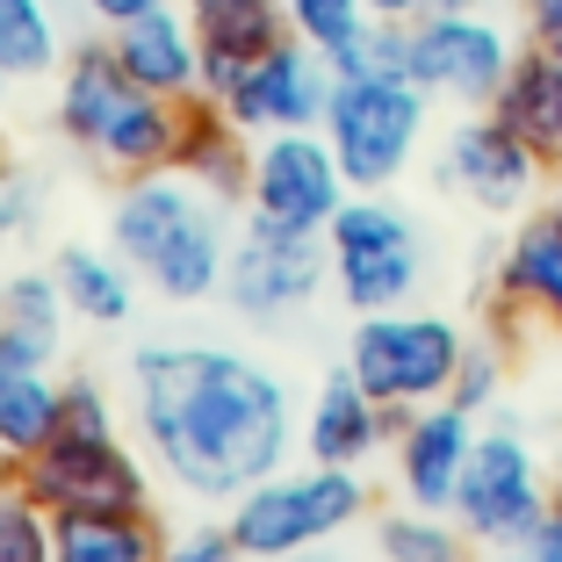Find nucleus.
Returning <instances> with one entry per match:
<instances>
[{
    "mask_svg": "<svg viewBox=\"0 0 562 562\" xmlns=\"http://www.w3.org/2000/svg\"><path fill=\"white\" fill-rule=\"evenodd\" d=\"M109 246H116V260L131 267L145 289H159L166 303L216 296V289H224V260H232L216 195L202 181H188L181 166L123 181L116 210H109Z\"/></svg>",
    "mask_w": 562,
    "mask_h": 562,
    "instance_id": "f03ea898",
    "label": "nucleus"
},
{
    "mask_svg": "<svg viewBox=\"0 0 562 562\" xmlns=\"http://www.w3.org/2000/svg\"><path fill=\"white\" fill-rule=\"evenodd\" d=\"M491 116L527 137L548 166H562V50H548V44L513 50V72L491 94Z\"/></svg>",
    "mask_w": 562,
    "mask_h": 562,
    "instance_id": "412c9836",
    "label": "nucleus"
},
{
    "mask_svg": "<svg viewBox=\"0 0 562 562\" xmlns=\"http://www.w3.org/2000/svg\"><path fill=\"white\" fill-rule=\"evenodd\" d=\"M181 8H188L195 44H202V94H224L260 50H274L281 36H296L281 0H181Z\"/></svg>",
    "mask_w": 562,
    "mask_h": 562,
    "instance_id": "f3484780",
    "label": "nucleus"
},
{
    "mask_svg": "<svg viewBox=\"0 0 562 562\" xmlns=\"http://www.w3.org/2000/svg\"><path fill=\"white\" fill-rule=\"evenodd\" d=\"M497 390H505V361H497V347H469L462 368H454V390H447V404L483 412V404H497Z\"/></svg>",
    "mask_w": 562,
    "mask_h": 562,
    "instance_id": "7c9ffc66",
    "label": "nucleus"
},
{
    "mask_svg": "<svg viewBox=\"0 0 562 562\" xmlns=\"http://www.w3.org/2000/svg\"><path fill=\"white\" fill-rule=\"evenodd\" d=\"M166 533L151 513H109V505H80V513H50V562H159Z\"/></svg>",
    "mask_w": 562,
    "mask_h": 562,
    "instance_id": "5701e85b",
    "label": "nucleus"
},
{
    "mask_svg": "<svg viewBox=\"0 0 562 562\" xmlns=\"http://www.w3.org/2000/svg\"><path fill=\"white\" fill-rule=\"evenodd\" d=\"M469 339L454 331V317L432 311H368L347 339V368L375 404L390 412H426L454 390Z\"/></svg>",
    "mask_w": 562,
    "mask_h": 562,
    "instance_id": "0eeeda50",
    "label": "nucleus"
},
{
    "mask_svg": "<svg viewBox=\"0 0 562 562\" xmlns=\"http://www.w3.org/2000/svg\"><path fill=\"white\" fill-rule=\"evenodd\" d=\"M66 289H58V274L50 267H30V274H8V331H15L22 347L36 353H58V339H66Z\"/></svg>",
    "mask_w": 562,
    "mask_h": 562,
    "instance_id": "bb28decb",
    "label": "nucleus"
},
{
    "mask_svg": "<svg viewBox=\"0 0 562 562\" xmlns=\"http://www.w3.org/2000/svg\"><path fill=\"white\" fill-rule=\"evenodd\" d=\"M368 519V483L361 469H325V462H303V469H274L260 476L252 491L232 497V527L238 555L246 562H296L311 548H325L331 533H347Z\"/></svg>",
    "mask_w": 562,
    "mask_h": 562,
    "instance_id": "39448f33",
    "label": "nucleus"
},
{
    "mask_svg": "<svg viewBox=\"0 0 562 562\" xmlns=\"http://www.w3.org/2000/svg\"><path fill=\"white\" fill-rule=\"evenodd\" d=\"M440 181L454 188V195H469L476 210H491V216H519L533 195H541L548 159L519 131H505L491 109H476V116H462L454 131H447Z\"/></svg>",
    "mask_w": 562,
    "mask_h": 562,
    "instance_id": "4468645a",
    "label": "nucleus"
},
{
    "mask_svg": "<svg viewBox=\"0 0 562 562\" xmlns=\"http://www.w3.org/2000/svg\"><path fill=\"white\" fill-rule=\"evenodd\" d=\"M331 58L303 36H281L274 50H260L246 72H238L224 94V116L238 123L246 137H274V131H317L325 123V101H331Z\"/></svg>",
    "mask_w": 562,
    "mask_h": 562,
    "instance_id": "f8f14e48",
    "label": "nucleus"
},
{
    "mask_svg": "<svg viewBox=\"0 0 562 562\" xmlns=\"http://www.w3.org/2000/svg\"><path fill=\"white\" fill-rule=\"evenodd\" d=\"M519 562H562V497L548 505V519L519 541Z\"/></svg>",
    "mask_w": 562,
    "mask_h": 562,
    "instance_id": "72a5a7b5",
    "label": "nucleus"
},
{
    "mask_svg": "<svg viewBox=\"0 0 562 562\" xmlns=\"http://www.w3.org/2000/svg\"><path fill=\"white\" fill-rule=\"evenodd\" d=\"M462 8H476V0H418V15H462Z\"/></svg>",
    "mask_w": 562,
    "mask_h": 562,
    "instance_id": "4c0bfd02",
    "label": "nucleus"
},
{
    "mask_svg": "<svg viewBox=\"0 0 562 562\" xmlns=\"http://www.w3.org/2000/svg\"><path fill=\"white\" fill-rule=\"evenodd\" d=\"M8 483L44 505V513H80V505H109V513H151V476L159 469L131 454L116 432V412L101 397L94 375H66V404H58V432L15 469H0Z\"/></svg>",
    "mask_w": 562,
    "mask_h": 562,
    "instance_id": "7ed1b4c3",
    "label": "nucleus"
},
{
    "mask_svg": "<svg viewBox=\"0 0 562 562\" xmlns=\"http://www.w3.org/2000/svg\"><path fill=\"white\" fill-rule=\"evenodd\" d=\"M131 418L145 462L202 505H232L260 476L289 469V390L232 347H137L131 353Z\"/></svg>",
    "mask_w": 562,
    "mask_h": 562,
    "instance_id": "f257e3e1",
    "label": "nucleus"
},
{
    "mask_svg": "<svg viewBox=\"0 0 562 562\" xmlns=\"http://www.w3.org/2000/svg\"><path fill=\"white\" fill-rule=\"evenodd\" d=\"M0 331H8V281H0Z\"/></svg>",
    "mask_w": 562,
    "mask_h": 562,
    "instance_id": "a19ab883",
    "label": "nucleus"
},
{
    "mask_svg": "<svg viewBox=\"0 0 562 562\" xmlns=\"http://www.w3.org/2000/svg\"><path fill=\"white\" fill-rule=\"evenodd\" d=\"M331 281V252L317 232H281V224H260L246 216V232L232 238V260H224V296H232L238 317H260V325H281L289 311L317 296Z\"/></svg>",
    "mask_w": 562,
    "mask_h": 562,
    "instance_id": "9b49d317",
    "label": "nucleus"
},
{
    "mask_svg": "<svg viewBox=\"0 0 562 562\" xmlns=\"http://www.w3.org/2000/svg\"><path fill=\"white\" fill-rule=\"evenodd\" d=\"M173 166H181L188 181H202L216 202H232L252 181V137L224 116V101L195 94L181 109V151H173Z\"/></svg>",
    "mask_w": 562,
    "mask_h": 562,
    "instance_id": "4be33fe9",
    "label": "nucleus"
},
{
    "mask_svg": "<svg viewBox=\"0 0 562 562\" xmlns=\"http://www.w3.org/2000/svg\"><path fill=\"white\" fill-rule=\"evenodd\" d=\"M476 454V412L462 404H426V412H404L397 426V491L418 513H454V491H462V469Z\"/></svg>",
    "mask_w": 562,
    "mask_h": 562,
    "instance_id": "2eb2a0df",
    "label": "nucleus"
},
{
    "mask_svg": "<svg viewBox=\"0 0 562 562\" xmlns=\"http://www.w3.org/2000/svg\"><path fill=\"white\" fill-rule=\"evenodd\" d=\"M331 72H339V80H361V72H375V80H412V22L375 15L347 50H331Z\"/></svg>",
    "mask_w": 562,
    "mask_h": 562,
    "instance_id": "cd10ccee",
    "label": "nucleus"
},
{
    "mask_svg": "<svg viewBox=\"0 0 562 562\" xmlns=\"http://www.w3.org/2000/svg\"><path fill=\"white\" fill-rule=\"evenodd\" d=\"M87 15L101 22V30H123V22H137V15H151V8H173V0H80Z\"/></svg>",
    "mask_w": 562,
    "mask_h": 562,
    "instance_id": "f704fd0d",
    "label": "nucleus"
},
{
    "mask_svg": "<svg viewBox=\"0 0 562 562\" xmlns=\"http://www.w3.org/2000/svg\"><path fill=\"white\" fill-rule=\"evenodd\" d=\"M0 66H8V80H44L66 66L50 0H0Z\"/></svg>",
    "mask_w": 562,
    "mask_h": 562,
    "instance_id": "393cba45",
    "label": "nucleus"
},
{
    "mask_svg": "<svg viewBox=\"0 0 562 562\" xmlns=\"http://www.w3.org/2000/svg\"><path fill=\"white\" fill-rule=\"evenodd\" d=\"M368 8H375V15H390V22H412L418 15V0H368Z\"/></svg>",
    "mask_w": 562,
    "mask_h": 562,
    "instance_id": "e433bc0d",
    "label": "nucleus"
},
{
    "mask_svg": "<svg viewBox=\"0 0 562 562\" xmlns=\"http://www.w3.org/2000/svg\"><path fill=\"white\" fill-rule=\"evenodd\" d=\"M527 22H533V44L562 50V0H555V8H541V15H527Z\"/></svg>",
    "mask_w": 562,
    "mask_h": 562,
    "instance_id": "c9c22d12",
    "label": "nucleus"
},
{
    "mask_svg": "<svg viewBox=\"0 0 562 562\" xmlns=\"http://www.w3.org/2000/svg\"><path fill=\"white\" fill-rule=\"evenodd\" d=\"M58 404H66V382L50 375V353L0 331V469H15L58 432Z\"/></svg>",
    "mask_w": 562,
    "mask_h": 562,
    "instance_id": "6ab92c4d",
    "label": "nucleus"
},
{
    "mask_svg": "<svg viewBox=\"0 0 562 562\" xmlns=\"http://www.w3.org/2000/svg\"><path fill=\"white\" fill-rule=\"evenodd\" d=\"M497 303L562 331V216L555 210L527 216L505 238V252H497Z\"/></svg>",
    "mask_w": 562,
    "mask_h": 562,
    "instance_id": "aec40b11",
    "label": "nucleus"
},
{
    "mask_svg": "<svg viewBox=\"0 0 562 562\" xmlns=\"http://www.w3.org/2000/svg\"><path fill=\"white\" fill-rule=\"evenodd\" d=\"M404 412H390V404H375L353 382V368H339V375L317 390L311 418H303V447H311V462L325 469H368V454H375L382 440H397Z\"/></svg>",
    "mask_w": 562,
    "mask_h": 562,
    "instance_id": "a211bd4d",
    "label": "nucleus"
},
{
    "mask_svg": "<svg viewBox=\"0 0 562 562\" xmlns=\"http://www.w3.org/2000/svg\"><path fill=\"white\" fill-rule=\"evenodd\" d=\"M101 36H109L116 66L131 72L145 94H159V101H195L202 94V44H195V22H188L181 0L123 22V30H101Z\"/></svg>",
    "mask_w": 562,
    "mask_h": 562,
    "instance_id": "dca6fc26",
    "label": "nucleus"
},
{
    "mask_svg": "<svg viewBox=\"0 0 562 562\" xmlns=\"http://www.w3.org/2000/svg\"><path fill=\"white\" fill-rule=\"evenodd\" d=\"M159 562H246V555H238L232 527L216 519V527H188V533H166Z\"/></svg>",
    "mask_w": 562,
    "mask_h": 562,
    "instance_id": "2f4dec72",
    "label": "nucleus"
},
{
    "mask_svg": "<svg viewBox=\"0 0 562 562\" xmlns=\"http://www.w3.org/2000/svg\"><path fill=\"white\" fill-rule=\"evenodd\" d=\"M30 224H36V181H22V173L0 166V246H15Z\"/></svg>",
    "mask_w": 562,
    "mask_h": 562,
    "instance_id": "473e14b6",
    "label": "nucleus"
},
{
    "mask_svg": "<svg viewBox=\"0 0 562 562\" xmlns=\"http://www.w3.org/2000/svg\"><path fill=\"white\" fill-rule=\"evenodd\" d=\"M426 87L418 80H331V101H325V145L339 159L353 195H382V188L397 181L404 166H412L418 137H426Z\"/></svg>",
    "mask_w": 562,
    "mask_h": 562,
    "instance_id": "423d86ee",
    "label": "nucleus"
},
{
    "mask_svg": "<svg viewBox=\"0 0 562 562\" xmlns=\"http://www.w3.org/2000/svg\"><path fill=\"white\" fill-rule=\"evenodd\" d=\"M331 252V289L347 296V311H404L426 274V246H418L412 216L382 195H347L339 216L325 224Z\"/></svg>",
    "mask_w": 562,
    "mask_h": 562,
    "instance_id": "6e6552de",
    "label": "nucleus"
},
{
    "mask_svg": "<svg viewBox=\"0 0 562 562\" xmlns=\"http://www.w3.org/2000/svg\"><path fill=\"white\" fill-rule=\"evenodd\" d=\"M0 562H50V513L22 483L0 491Z\"/></svg>",
    "mask_w": 562,
    "mask_h": 562,
    "instance_id": "c756f323",
    "label": "nucleus"
},
{
    "mask_svg": "<svg viewBox=\"0 0 562 562\" xmlns=\"http://www.w3.org/2000/svg\"><path fill=\"white\" fill-rule=\"evenodd\" d=\"M347 173L331 159L325 131H274L252 137V181H246V216L260 224H281V232H317L339 216L347 202Z\"/></svg>",
    "mask_w": 562,
    "mask_h": 562,
    "instance_id": "9d476101",
    "label": "nucleus"
},
{
    "mask_svg": "<svg viewBox=\"0 0 562 562\" xmlns=\"http://www.w3.org/2000/svg\"><path fill=\"white\" fill-rule=\"evenodd\" d=\"M0 94H8V66H0Z\"/></svg>",
    "mask_w": 562,
    "mask_h": 562,
    "instance_id": "79ce46f5",
    "label": "nucleus"
},
{
    "mask_svg": "<svg viewBox=\"0 0 562 562\" xmlns=\"http://www.w3.org/2000/svg\"><path fill=\"white\" fill-rule=\"evenodd\" d=\"M519 8H527V15H541V8H555V0H519Z\"/></svg>",
    "mask_w": 562,
    "mask_h": 562,
    "instance_id": "ea45409f",
    "label": "nucleus"
},
{
    "mask_svg": "<svg viewBox=\"0 0 562 562\" xmlns=\"http://www.w3.org/2000/svg\"><path fill=\"white\" fill-rule=\"evenodd\" d=\"M181 109L188 101H159L116 66L109 36L72 44V58L58 66V131L87 151L94 166H109L116 181L137 173H166L181 151Z\"/></svg>",
    "mask_w": 562,
    "mask_h": 562,
    "instance_id": "20e7f679",
    "label": "nucleus"
},
{
    "mask_svg": "<svg viewBox=\"0 0 562 562\" xmlns=\"http://www.w3.org/2000/svg\"><path fill=\"white\" fill-rule=\"evenodd\" d=\"M0 145H8V137H0ZM0 166H8V159H0Z\"/></svg>",
    "mask_w": 562,
    "mask_h": 562,
    "instance_id": "37998d69",
    "label": "nucleus"
},
{
    "mask_svg": "<svg viewBox=\"0 0 562 562\" xmlns=\"http://www.w3.org/2000/svg\"><path fill=\"white\" fill-rule=\"evenodd\" d=\"M548 210H555V216H562V173H555V188H548Z\"/></svg>",
    "mask_w": 562,
    "mask_h": 562,
    "instance_id": "58836bf2",
    "label": "nucleus"
},
{
    "mask_svg": "<svg viewBox=\"0 0 562 562\" xmlns=\"http://www.w3.org/2000/svg\"><path fill=\"white\" fill-rule=\"evenodd\" d=\"M375 548H382V562H462L469 533H462L454 513H418V505H404V513H382Z\"/></svg>",
    "mask_w": 562,
    "mask_h": 562,
    "instance_id": "a878e982",
    "label": "nucleus"
},
{
    "mask_svg": "<svg viewBox=\"0 0 562 562\" xmlns=\"http://www.w3.org/2000/svg\"><path fill=\"white\" fill-rule=\"evenodd\" d=\"M50 274H58V289H66L72 317H87V325H123L131 317V267L116 260V252H94V246H66L58 260H50Z\"/></svg>",
    "mask_w": 562,
    "mask_h": 562,
    "instance_id": "b1692460",
    "label": "nucleus"
},
{
    "mask_svg": "<svg viewBox=\"0 0 562 562\" xmlns=\"http://www.w3.org/2000/svg\"><path fill=\"white\" fill-rule=\"evenodd\" d=\"M281 8H289V30H296L303 44H317L325 58H331V50H347L353 36L375 22L368 0H281Z\"/></svg>",
    "mask_w": 562,
    "mask_h": 562,
    "instance_id": "c85d7f7f",
    "label": "nucleus"
},
{
    "mask_svg": "<svg viewBox=\"0 0 562 562\" xmlns=\"http://www.w3.org/2000/svg\"><path fill=\"white\" fill-rule=\"evenodd\" d=\"M513 72V36L497 30L483 8L462 15H412V80L432 101L454 109H491V94Z\"/></svg>",
    "mask_w": 562,
    "mask_h": 562,
    "instance_id": "ddd939ff",
    "label": "nucleus"
},
{
    "mask_svg": "<svg viewBox=\"0 0 562 562\" xmlns=\"http://www.w3.org/2000/svg\"><path fill=\"white\" fill-rule=\"evenodd\" d=\"M548 476L533 462V447L513 426L476 432V454L462 469V491H454V519H462L469 541L483 548H519L533 527L548 519Z\"/></svg>",
    "mask_w": 562,
    "mask_h": 562,
    "instance_id": "1a4fd4ad",
    "label": "nucleus"
}]
</instances>
